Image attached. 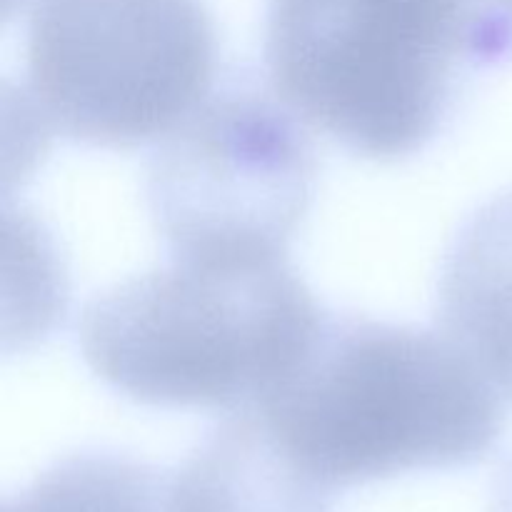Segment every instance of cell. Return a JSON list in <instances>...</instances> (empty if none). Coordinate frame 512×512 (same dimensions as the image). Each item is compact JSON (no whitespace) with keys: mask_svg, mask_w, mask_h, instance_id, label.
<instances>
[{"mask_svg":"<svg viewBox=\"0 0 512 512\" xmlns=\"http://www.w3.org/2000/svg\"><path fill=\"white\" fill-rule=\"evenodd\" d=\"M500 398L445 333L328 313L303 358L248 408L285 458L335 495L480 463L503 433Z\"/></svg>","mask_w":512,"mask_h":512,"instance_id":"6da1fadb","label":"cell"},{"mask_svg":"<svg viewBox=\"0 0 512 512\" xmlns=\"http://www.w3.org/2000/svg\"><path fill=\"white\" fill-rule=\"evenodd\" d=\"M510 55L512 23L483 0H268L278 98L363 158L423 150L463 80Z\"/></svg>","mask_w":512,"mask_h":512,"instance_id":"7a4b0ae2","label":"cell"},{"mask_svg":"<svg viewBox=\"0 0 512 512\" xmlns=\"http://www.w3.org/2000/svg\"><path fill=\"white\" fill-rule=\"evenodd\" d=\"M325 315L285 255L170 258L90 300L78 340L135 403L243 410L303 358Z\"/></svg>","mask_w":512,"mask_h":512,"instance_id":"3957f363","label":"cell"},{"mask_svg":"<svg viewBox=\"0 0 512 512\" xmlns=\"http://www.w3.org/2000/svg\"><path fill=\"white\" fill-rule=\"evenodd\" d=\"M215 55L203 0H38L25 33L38 115L95 148L168 138L208 98Z\"/></svg>","mask_w":512,"mask_h":512,"instance_id":"277c9868","label":"cell"},{"mask_svg":"<svg viewBox=\"0 0 512 512\" xmlns=\"http://www.w3.org/2000/svg\"><path fill=\"white\" fill-rule=\"evenodd\" d=\"M315 153L263 90L205 98L155 153L148 205L170 258L285 255L315 188Z\"/></svg>","mask_w":512,"mask_h":512,"instance_id":"5b68a950","label":"cell"},{"mask_svg":"<svg viewBox=\"0 0 512 512\" xmlns=\"http://www.w3.org/2000/svg\"><path fill=\"white\" fill-rule=\"evenodd\" d=\"M443 333L512 400V190L460 228L445 255L438 290Z\"/></svg>","mask_w":512,"mask_h":512,"instance_id":"8992f818","label":"cell"},{"mask_svg":"<svg viewBox=\"0 0 512 512\" xmlns=\"http://www.w3.org/2000/svg\"><path fill=\"white\" fill-rule=\"evenodd\" d=\"M3 512H173L170 473L118 453H78L58 460Z\"/></svg>","mask_w":512,"mask_h":512,"instance_id":"52a82bcc","label":"cell"},{"mask_svg":"<svg viewBox=\"0 0 512 512\" xmlns=\"http://www.w3.org/2000/svg\"><path fill=\"white\" fill-rule=\"evenodd\" d=\"M490 512H512V458L495 475Z\"/></svg>","mask_w":512,"mask_h":512,"instance_id":"ba28073f","label":"cell"},{"mask_svg":"<svg viewBox=\"0 0 512 512\" xmlns=\"http://www.w3.org/2000/svg\"><path fill=\"white\" fill-rule=\"evenodd\" d=\"M483 3L488 5V8H493L495 13L503 15L505 20H510V23H512V0H483Z\"/></svg>","mask_w":512,"mask_h":512,"instance_id":"9c48e42d","label":"cell"},{"mask_svg":"<svg viewBox=\"0 0 512 512\" xmlns=\"http://www.w3.org/2000/svg\"><path fill=\"white\" fill-rule=\"evenodd\" d=\"M20 3H23V0H3V13H5V18H10V13H13L15 5H20Z\"/></svg>","mask_w":512,"mask_h":512,"instance_id":"30bf717a","label":"cell"}]
</instances>
